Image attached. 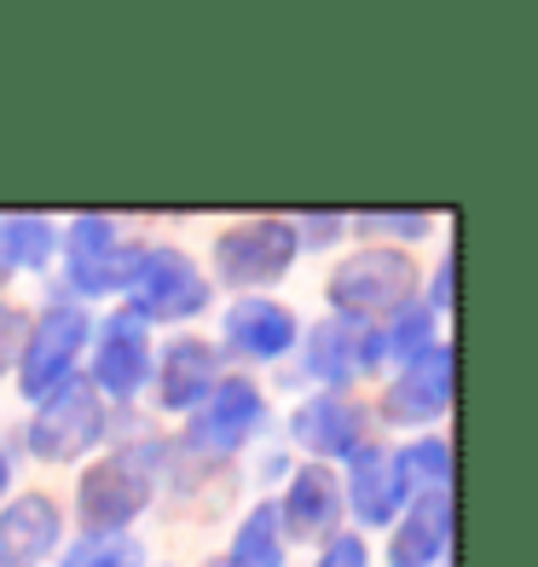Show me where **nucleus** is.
I'll list each match as a JSON object with an SVG mask.
<instances>
[{
  "mask_svg": "<svg viewBox=\"0 0 538 567\" xmlns=\"http://www.w3.org/2000/svg\"><path fill=\"white\" fill-rule=\"evenodd\" d=\"M122 284H127V313L139 319H192L209 307V284L179 249H139Z\"/></svg>",
  "mask_w": 538,
  "mask_h": 567,
  "instance_id": "1",
  "label": "nucleus"
},
{
  "mask_svg": "<svg viewBox=\"0 0 538 567\" xmlns=\"http://www.w3.org/2000/svg\"><path fill=\"white\" fill-rule=\"evenodd\" d=\"M7 272H12V267H7V249H0V284H7Z\"/></svg>",
  "mask_w": 538,
  "mask_h": 567,
  "instance_id": "26",
  "label": "nucleus"
},
{
  "mask_svg": "<svg viewBox=\"0 0 538 567\" xmlns=\"http://www.w3.org/2000/svg\"><path fill=\"white\" fill-rule=\"evenodd\" d=\"M151 498V475L139 470L134 457H105L82 475V522L93 533H111V527H127L134 515L145 509Z\"/></svg>",
  "mask_w": 538,
  "mask_h": 567,
  "instance_id": "6",
  "label": "nucleus"
},
{
  "mask_svg": "<svg viewBox=\"0 0 538 567\" xmlns=\"http://www.w3.org/2000/svg\"><path fill=\"white\" fill-rule=\"evenodd\" d=\"M261 389L255 382H244V377H232V382H220V389L209 394V405L197 411V423H192V441L203 446V452H232V446H244L249 434H255V423H261Z\"/></svg>",
  "mask_w": 538,
  "mask_h": 567,
  "instance_id": "9",
  "label": "nucleus"
},
{
  "mask_svg": "<svg viewBox=\"0 0 538 567\" xmlns=\"http://www.w3.org/2000/svg\"><path fill=\"white\" fill-rule=\"evenodd\" d=\"M284 522L278 527H290L296 538H319L330 522L342 515V504H337V481H330V470H319V463H307V470L290 481V498H284Z\"/></svg>",
  "mask_w": 538,
  "mask_h": 567,
  "instance_id": "18",
  "label": "nucleus"
},
{
  "mask_svg": "<svg viewBox=\"0 0 538 567\" xmlns=\"http://www.w3.org/2000/svg\"><path fill=\"white\" fill-rule=\"evenodd\" d=\"M452 400V348H423L405 377L389 389V417L394 423H434Z\"/></svg>",
  "mask_w": 538,
  "mask_h": 567,
  "instance_id": "10",
  "label": "nucleus"
},
{
  "mask_svg": "<svg viewBox=\"0 0 538 567\" xmlns=\"http://www.w3.org/2000/svg\"><path fill=\"white\" fill-rule=\"evenodd\" d=\"M70 567H139V550H134V545H105V550L75 556Z\"/></svg>",
  "mask_w": 538,
  "mask_h": 567,
  "instance_id": "24",
  "label": "nucleus"
},
{
  "mask_svg": "<svg viewBox=\"0 0 538 567\" xmlns=\"http://www.w3.org/2000/svg\"><path fill=\"white\" fill-rule=\"evenodd\" d=\"M134 267V249L122 244V226L111 215H82L70 231V284L82 296H99V290H116Z\"/></svg>",
  "mask_w": 538,
  "mask_h": 567,
  "instance_id": "7",
  "label": "nucleus"
},
{
  "mask_svg": "<svg viewBox=\"0 0 538 567\" xmlns=\"http://www.w3.org/2000/svg\"><path fill=\"white\" fill-rule=\"evenodd\" d=\"M412 261H405L400 249H365L353 255L348 267H337V278H330V301L342 307V313L359 319H376V313H400L405 296H412Z\"/></svg>",
  "mask_w": 538,
  "mask_h": 567,
  "instance_id": "2",
  "label": "nucleus"
},
{
  "mask_svg": "<svg viewBox=\"0 0 538 567\" xmlns=\"http://www.w3.org/2000/svg\"><path fill=\"white\" fill-rule=\"evenodd\" d=\"M215 394V348L197 342V337H179L168 342V359H163V405L168 411H186L197 400Z\"/></svg>",
  "mask_w": 538,
  "mask_h": 567,
  "instance_id": "17",
  "label": "nucleus"
},
{
  "mask_svg": "<svg viewBox=\"0 0 538 567\" xmlns=\"http://www.w3.org/2000/svg\"><path fill=\"white\" fill-rule=\"evenodd\" d=\"M296 249H301V238H296V226H284V220L232 226V231H220V244H215V278L238 284V290H249V284H272V278L290 272Z\"/></svg>",
  "mask_w": 538,
  "mask_h": 567,
  "instance_id": "3",
  "label": "nucleus"
},
{
  "mask_svg": "<svg viewBox=\"0 0 538 567\" xmlns=\"http://www.w3.org/2000/svg\"><path fill=\"white\" fill-rule=\"evenodd\" d=\"M232 567H284V527H278V509H255L238 527L232 545Z\"/></svg>",
  "mask_w": 538,
  "mask_h": 567,
  "instance_id": "19",
  "label": "nucleus"
},
{
  "mask_svg": "<svg viewBox=\"0 0 538 567\" xmlns=\"http://www.w3.org/2000/svg\"><path fill=\"white\" fill-rule=\"evenodd\" d=\"M0 249H7V267H41L53 255V226L46 220H0Z\"/></svg>",
  "mask_w": 538,
  "mask_h": 567,
  "instance_id": "20",
  "label": "nucleus"
},
{
  "mask_svg": "<svg viewBox=\"0 0 538 567\" xmlns=\"http://www.w3.org/2000/svg\"><path fill=\"white\" fill-rule=\"evenodd\" d=\"M365 226H376V231H428V215H365Z\"/></svg>",
  "mask_w": 538,
  "mask_h": 567,
  "instance_id": "25",
  "label": "nucleus"
},
{
  "mask_svg": "<svg viewBox=\"0 0 538 567\" xmlns=\"http://www.w3.org/2000/svg\"><path fill=\"white\" fill-rule=\"evenodd\" d=\"M0 486H7V457H0Z\"/></svg>",
  "mask_w": 538,
  "mask_h": 567,
  "instance_id": "27",
  "label": "nucleus"
},
{
  "mask_svg": "<svg viewBox=\"0 0 538 567\" xmlns=\"http://www.w3.org/2000/svg\"><path fill=\"white\" fill-rule=\"evenodd\" d=\"M446 538H452V498L446 493H423L412 504V515L400 522L389 556H394V567H428V561H441Z\"/></svg>",
  "mask_w": 538,
  "mask_h": 567,
  "instance_id": "15",
  "label": "nucleus"
},
{
  "mask_svg": "<svg viewBox=\"0 0 538 567\" xmlns=\"http://www.w3.org/2000/svg\"><path fill=\"white\" fill-rule=\"evenodd\" d=\"M99 429H105L99 394L87 389V382H59V389L46 394L41 417L30 423V452L64 463V457H75V452H87V446L99 441Z\"/></svg>",
  "mask_w": 538,
  "mask_h": 567,
  "instance_id": "4",
  "label": "nucleus"
},
{
  "mask_svg": "<svg viewBox=\"0 0 538 567\" xmlns=\"http://www.w3.org/2000/svg\"><path fill=\"white\" fill-rule=\"evenodd\" d=\"M93 377L105 394H134L151 377V348H145V319L139 313H111L99 324V353H93Z\"/></svg>",
  "mask_w": 538,
  "mask_h": 567,
  "instance_id": "8",
  "label": "nucleus"
},
{
  "mask_svg": "<svg viewBox=\"0 0 538 567\" xmlns=\"http://www.w3.org/2000/svg\"><path fill=\"white\" fill-rule=\"evenodd\" d=\"M428 324H434L428 307H412L405 319H394V337H389V342H394L400 353H417V348H428Z\"/></svg>",
  "mask_w": 538,
  "mask_h": 567,
  "instance_id": "22",
  "label": "nucleus"
},
{
  "mask_svg": "<svg viewBox=\"0 0 538 567\" xmlns=\"http://www.w3.org/2000/svg\"><path fill=\"white\" fill-rule=\"evenodd\" d=\"M226 342L249 359H278L296 342V319H290V307H278L267 296H244L232 313H226Z\"/></svg>",
  "mask_w": 538,
  "mask_h": 567,
  "instance_id": "14",
  "label": "nucleus"
},
{
  "mask_svg": "<svg viewBox=\"0 0 538 567\" xmlns=\"http://www.w3.org/2000/svg\"><path fill=\"white\" fill-rule=\"evenodd\" d=\"M394 463H400V481H412V475H417V481H428V486H434V493H441V481L452 475V452H446L441 441H417V446H405Z\"/></svg>",
  "mask_w": 538,
  "mask_h": 567,
  "instance_id": "21",
  "label": "nucleus"
},
{
  "mask_svg": "<svg viewBox=\"0 0 538 567\" xmlns=\"http://www.w3.org/2000/svg\"><path fill=\"white\" fill-rule=\"evenodd\" d=\"M382 359V342L371 337L365 324H348V319H330L307 337V371L324 377V382H353V371H371Z\"/></svg>",
  "mask_w": 538,
  "mask_h": 567,
  "instance_id": "11",
  "label": "nucleus"
},
{
  "mask_svg": "<svg viewBox=\"0 0 538 567\" xmlns=\"http://www.w3.org/2000/svg\"><path fill=\"white\" fill-rule=\"evenodd\" d=\"M59 545V509L53 498H12L0 515V567H35Z\"/></svg>",
  "mask_w": 538,
  "mask_h": 567,
  "instance_id": "12",
  "label": "nucleus"
},
{
  "mask_svg": "<svg viewBox=\"0 0 538 567\" xmlns=\"http://www.w3.org/2000/svg\"><path fill=\"white\" fill-rule=\"evenodd\" d=\"M353 470H348V486H353V515L359 522H389L405 498V481H400V463L389 446H353Z\"/></svg>",
  "mask_w": 538,
  "mask_h": 567,
  "instance_id": "13",
  "label": "nucleus"
},
{
  "mask_svg": "<svg viewBox=\"0 0 538 567\" xmlns=\"http://www.w3.org/2000/svg\"><path fill=\"white\" fill-rule=\"evenodd\" d=\"M82 342H87V319L75 313V307H46L41 313V324L30 330V342H23V394H53L59 382L70 377V365H75V353H82Z\"/></svg>",
  "mask_w": 538,
  "mask_h": 567,
  "instance_id": "5",
  "label": "nucleus"
},
{
  "mask_svg": "<svg viewBox=\"0 0 538 567\" xmlns=\"http://www.w3.org/2000/svg\"><path fill=\"white\" fill-rule=\"evenodd\" d=\"M359 405L342 400V394H319V400H307L296 411V441L307 452H319V457H342L359 446Z\"/></svg>",
  "mask_w": 538,
  "mask_h": 567,
  "instance_id": "16",
  "label": "nucleus"
},
{
  "mask_svg": "<svg viewBox=\"0 0 538 567\" xmlns=\"http://www.w3.org/2000/svg\"><path fill=\"white\" fill-rule=\"evenodd\" d=\"M319 567H365V545H359L353 533L330 538V545H324V561H319Z\"/></svg>",
  "mask_w": 538,
  "mask_h": 567,
  "instance_id": "23",
  "label": "nucleus"
}]
</instances>
